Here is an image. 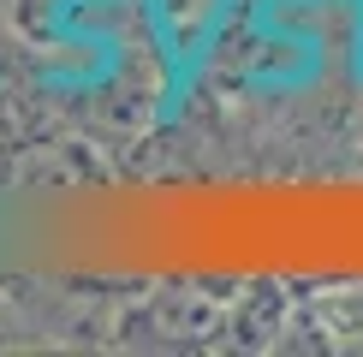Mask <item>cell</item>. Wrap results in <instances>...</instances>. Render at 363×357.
<instances>
[]
</instances>
